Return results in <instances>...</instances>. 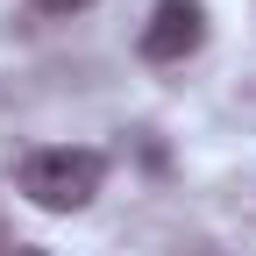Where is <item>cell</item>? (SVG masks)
<instances>
[{
  "mask_svg": "<svg viewBox=\"0 0 256 256\" xmlns=\"http://www.w3.org/2000/svg\"><path fill=\"white\" fill-rule=\"evenodd\" d=\"M28 256H50V249H28Z\"/></svg>",
  "mask_w": 256,
  "mask_h": 256,
  "instance_id": "obj_4",
  "label": "cell"
},
{
  "mask_svg": "<svg viewBox=\"0 0 256 256\" xmlns=\"http://www.w3.org/2000/svg\"><path fill=\"white\" fill-rule=\"evenodd\" d=\"M43 14H78V8H92V0H36Z\"/></svg>",
  "mask_w": 256,
  "mask_h": 256,
  "instance_id": "obj_3",
  "label": "cell"
},
{
  "mask_svg": "<svg viewBox=\"0 0 256 256\" xmlns=\"http://www.w3.org/2000/svg\"><path fill=\"white\" fill-rule=\"evenodd\" d=\"M206 43V8L200 0H156L150 22H142V57L150 64H178Z\"/></svg>",
  "mask_w": 256,
  "mask_h": 256,
  "instance_id": "obj_2",
  "label": "cell"
},
{
  "mask_svg": "<svg viewBox=\"0 0 256 256\" xmlns=\"http://www.w3.org/2000/svg\"><path fill=\"white\" fill-rule=\"evenodd\" d=\"M14 185L28 192V206H43V214H78V206H92V192L107 185V156L86 150V142H50V150L22 156Z\"/></svg>",
  "mask_w": 256,
  "mask_h": 256,
  "instance_id": "obj_1",
  "label": "cell"
}]
</instances>
